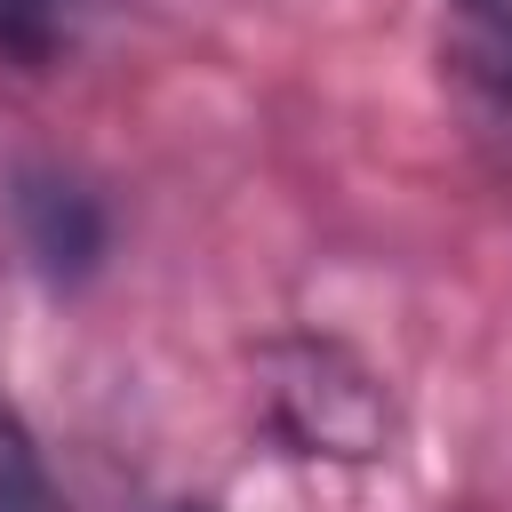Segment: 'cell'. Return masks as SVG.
<instances>
[{
	"mask_svg": "<svg viewBox=\"0 0 512 512\" xmlns=\"http://www.w3.org/2000/svg\"><path fill=\"white\" fill-rule=\"evenodd\" d=\"M264 424L296 456H344V464H368L392 440L384 384L352 352H336V344H288V352H272Z\"/></svg>",
	"mask_w": 512,
	"mask_h": 512,
	"instance_id": "cell-1",
	"label": "cell"
},
{
	"mask_svg": "<svg viewBox=\"0 0 512 512\" xmlns=\"http://www.w3.org/2000/svg\"><path fill=\"white\" fill-rule=\"evenodd\" d=\"M16 224L48 272H88L104 256V208L64 176H16Z\"/></svg>",
	"mask_w": 512,
	"mask_h": 512,
	"instance_id": "cell-2",
	"label": "cell"
},
{
	"mask_svg": "<svg viewBox=\"0 0 512 512\" xmlns=\"http://www.w3.org/2000/svg\"><path fill=\"white\" fill-rule=\"evenodd\" d=\"M448 72L512 112V0H448Z\"/></svg>",
	"mask_w": 512,
	"mask_h": 512,
	"instance_id": "cell-3",
	"label": "cell"
},
{
	"mask_svg": "<svg viewBox=\"0 0 512 512\" xmlns=\"http://www.w3.org/2000/svg\"><path fill=\"white\" fill-rule=\"evenodd\" d=\"M104 16V0H0V64L8 72H56L88 24Z\"/></svg>",
	"mask_w": 512,
	"mask_h": 512,
	"instance_id": "cell-4",
	"label": "cell"
},
{
	"mask_svg": "<svg viewBox=\"0 0 512 512\" xmlns=\"http://www.w3.org/2000/svg\"><path fill=\"white\" fill-rule=\"evenodd\" d=\"M0 512H64V496L40 464V440L8 400H0Z\"/></svg>",
	"mask_w": 512,
	"mask_h": 512,
	"instance_id": "cell-5",
	"label": "cell"
},
{
	"mask_svg": "<svg viewBox=\"0 0 512 512\" xmlns=\"http://www.w3.org/2000/svg\"><path fill=\"white\" fill-rule=\"evenodd\" d=\"M160 512H216L208 496H176V504H160Z\"/></svg>",
	"mask_w": 512,
	"mask_h": 512,
	"instance_id": "cell-6",
	"label": "cell"
}]
</instances>
